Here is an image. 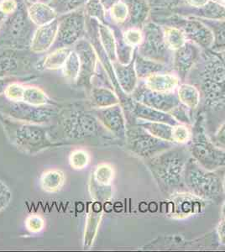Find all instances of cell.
Returning a JSON list of instances; mask_svg holds the SVG:
<instances>
[{"instance_id":"6da1fadb","label":"cell","mask_w":225,"mask_h":252,"mask_svg":"<svg viewBox=\"0 0 225 252\" xmlns=\"http://www.w3.org/2000/svg\"><path fill=\"white\" fill-rule=\"evenodd\" d=\"M55 124L57 134L65 143L70 141H93L109 143L120 141L98 121L92 108L70 105L61 108Z\"/></svg>"},{"instance_id":"7a4b0ae2","label":"cell","mask_w":225,"mask_h":252,"mask_svg":"<svg viewBox=\"0 0 225 252\" xmlns=\"http://www.w3.org/2000/svg\"><path fill=\"white\" fill-rule=\"evenodd\" d=\"M0 125L9 143L26 155H37L43 151L66 145L58 136L55 125L17 121L1 112Z\"/></svg>"},{"instance_id":"3957f363","label":"cell","mask_w":225,"mask_h":252,"mask_svg":"<svg viewBox=\"0 0 225 252\" xmlns=\"http://www.w3.org/2000/svg\"><path fill=\"white\" fill-rule=\"evenodd\" d=\"M190 157L186 145H177L144 160L161 191L171 195L187 191L183 176Z\"/></svg>"},{"instance_id":"277c9868","label":"cell","mask_w":225,"mask_h":252,"mask_svg":"<svg viewBox=\"0 0 225 252\" xmlns=\"http://www.w3.org/2000/svg\"><path fill=\"white\" fill-rule=\"evenodd\" d=\"M191 129V139L186 145L191 158L209 171L225 168V151L218 147L207 135L204 115L197 116Z\"/></svg>"},{"instance_id":"5b68a950","label":"cell","mask_w":225,"mask_h":252,"mask_svg":"<svg viewBox=\"0 0 225 252\" xmlns=\"http://www.w3.org/2000/svg\"><path fill=\"white\" fill-rule=\"evenodd\" d=\"M183 180L187 191L202 200L216 201L225 194L220 170L205 169L191 157L186 164Z\"/></svg>"},{"instance_id":"8992f818","label":"cell","mask_w":225,"mask_h":252,"mask_svg":"<svg viewBox=\"0 0 225 252\" xmlns=\"http://www.w3.org/2000/svg\"><path fill=\"white\" fill-rule=\"evenodd\" d=\"M33 25L27 9L19 7L14 14L8 15L0 25V46L19 47L31 45L33 36Z\"/></svg>"},{"instance_id":"52a82bcc","label":"cell","mask_w":225,"mask_h":252,"mask_svg":"<svg viewBox=\"0 0 225 252\" xmlns=\"http://www.w3.org/2000/svg\"><path fill=\"white\" fill-rule=\"evenodd\" d=\"M125 141L129 152L144 160L177 146L156 137L135 123L127 124Z\"/></svg>"},{"instance_id":"ba28073f","label":"cell","mask_w":225,"mask_h":252,"mask_svg":"<svg viewBox=\"0 0 225 252\" xmlns=\"http://www.w3.org/2000/svg\"><path fill=\"white\" fill-rule=\"evenodd\" d=\"M60 106H34L24 102L0 99V112L3 115L28 123L52 125L57 120Z\"/></svg>"},{"instance_id":"9c48e42d","label":"cell","mask_w":225,"mask_h":252,"mask_svg":"<svg viewBox=\"0 0 225 252\" xmlns=\"http://www.w3.org/2000/svg\"><path fill=\"white\" fill-rule=\"evenodd\" d=\"M204 102L209 109L220 110L225 107V66L212 63L206 66L202 82Z\"/></svg>"},{"instance_id":"30bf717a","label":"cell","mask_w":225,"mask_h":252,"mask_svg":"<svg viewBox=\"0 0 225 252\" xmlns=\"http://www.w3.org/2000/svg\"><path fill=\"white\" fill-rule=\"evenodd\" d=\"M58 32L54 46L70 47L82 38L86 30L84 8L63 15L58 18Z\"/></svg>"},{"instance_id":"8fae6325","label":"cell","mask_w":225,"mask_h":252,"mask_svg":"<svg viewBox=\"0 0 225 252\" xmlns=\"http://www.w3.org/2000/svg\"><path fill=\"white\" fill-rule=\"evenodd\" d=\"M3 96L11 101L29 103L34 106H59V103L52 100L46 92L38 87L28 86L14 81L6 88Z\"/></svg>"},{"instance_id":"7c38bea8","label":"cell","mask_w":225,"mask_h":252,"mask_svg":"<svg viewBox=\"0 0 225 252\" xmlns=\"http://www.w3.org/2000/svg\"><path fill=\"white\" fill-rule=\"evenodd\" d=\"M132 94V99L135 102L166 113H170L181 103L178 96L173 93L157 92L146 86L134 89Z\"/></svg>"},{"instance_id":"4fadbf2b","label":"cell","mask_w":225,"mask_h":252,"mask_svg":"<svg viewBox=\"0 0 225 252\" xmlns=\"http://www.w3.org/2000/svg\"><path fill=\"white\" fill-rule=\"evenodd\" d=\"M98 121L106 129L120 141H125L127 129L126 115L120 103L113 106L92 109Z\"/></svg>"},{"instance_id":"5bb4252c","label":"cell","mask_w":225,"mask_h":252,"mask_svg":"<svg viewBox=\"0 0 225 252\" xmlns=\"http://www.w3.org/2000/svg\"><path fill=\"white\" fill-rule=\"evenodd\" d=\"M167 214L172 218L184 219L201 212L202 200L188 191L177 192L171 194Z\"/></svg>"},{"instance_id":"9a60e30c","label":"cell","mask_w":225,"mask_h":252,"mask_svg":"<svg viewBox=\"0 0 225 252\" xmlns=\"http://www.w3.org/2000/svg\"><path fill=\"white\" fill-rule=\"evenodd\" d=\"M75 51L79 56L81 70L77 78V84L88 86L91 84L92 78L95 74L97 57L91 44L87 40L80 39L75 43Z\"/></svg>"},{"instance_id":"2e32d148","label":"cell","mask_w":225,"mask_h":252,"mask_svg":"<svg viewBox=\"0 0 225 252\" xmlns=\"http://www.w3.org/2000/svg\"><path fill=\"white\" fill-rule=\"evenodd\" d=\"M58 18L45 26H38L32 36L30 48L34 53H43L54 46L58 32Z\"/></svg>"},{"instance_id":"e0dca14e","label":"cell","mask_w":225,"mask_h":252,"mask_svg":"<svg viewBox=\"0 0 225 252\" xmlns=\"http://www.w3.org/2000/svg\"><path fill=\"white\" fill-rule=\"evenodd\" d=\"M127 110H130L133 114V117L140 121L161 122L169 124L171 126H177L179 124L169 113L146 106L142 103L135 102L133 99L130 103V106Z\"/></svg>"},{"instance_id":"ac0fdd59","label":"cell","mask_w":225,"mask_h":252,"mask_svg":"<svg viewBox=\"0 0 225 252\" xmlns=\"http://www.w3.org/2000/svg\"><path fill=\"white\" fill-rule=\"evenodd\" d=\"M29 18L34 26H41L51 23L58 18L57 12L47 3L38 1L36 3H30L27 7Z\"/></svg>"},{"instance_id":"d6986e66","label":"cell","mask_w":225,"mask_h":252,"mask_svg":"<svg viewBox=\"0 0 225 252\" xmlns=\"http://www.w3.org/2000/svg\"><path fill=\"white\" fill-rule=\"evenodd\" d=\"M92 109H102L120 103V97L108 88H93L90 94Z\"/></svg>"},{"instance_id":"ffe728a7","label":"cell","mask_w":225,"mask_h":252,"mask_svg":"<svg viewBox=\"0 0 225 252\" xmlns=\"http://www.w3.org/2000/svg\"><path fill=\"white\" fill-rule=\"evenodd\" d=\"M65 182L66 176L62 170H47L43 172L40 177V188L46 192H57L63 189Z\"/></svg>"},{"instance_id":"44dd1931","label":"cell","mask_w":225,"mask_h":252,"mask_svg":"<svg viewBox=\"0 0 225 252\" xmlns=\"http://www.w3.org/2000/svg\"><path fill=\"white\" fill-rule=\"evenodd\" d=\"M134 123L142 126L144 129H146L150 134L154 135L156 137L174 143V126H171L169 124L161 123V122H148V121H140L138 119H134Z\"/></svg>"},{"instance_id":"7402d4cb","label":"cell","mask_w":225,"mask_h":252,"mask_svg":"<svg viewBox=\"0 0 225 252\" xmlns=\"http://www.w3.org/2000/svg\"><path fill=\"white\" fill-rule=\"evenodd\" d=\"M114 66L121 89L127 94H131L136 85V76L134 68L132 66H124L119 63H114Z\"/></svg>"},{"instance_id":"603a6c76","label":"cell","mask_w":225,"mask_h":252,"mask_svg":"<svg viewBox=\"0 0 225 252\" xmlns=\"http://www.w3.org/2000/svg\"><path fill=\"white\" fill-rule=\"evenodd\" d=\"M178 79L170 75L152 74L146 81V86L157 92H171L176 89Z\"/></svg>"},{"instance_id":"cb8c5ba5","label":"cell","mask_w":225,"mask_h":252,"mask_svg":"<svg viewBox=\"0 0 225 252\" xmlns=\"http://www.w3.org/2000/svg\"><path fill=\"white\" fill-rule=\"evenodd\" d=\"M72 49L71 47H58L54 52L47 55L42 63L45 70H57L63 68L69 54Z\"/></svg>"},{"instance_id":"d4e9b609","label":"cell","mask_w":225,"mask_h":252,"mask_svg":"<svg viewBox=\"0 0 225 252\" xmlns=\"http://www.w3.org/2000/svg\"><path fill=\"white\" fill-rule=\"evenodd\" d=\"M178 98L180 103H183L191 110L197 109L201 101V95L195 87L183 84L178 89Z\"/></svg>"},{"instance_id":"484cf974","label":"cell","mask_w":225,"mask_h":252,"mask_svg":"<svg viewBox=\"0 0 225 252\" xmlns=\"http://www.w3.org/2000/svg\"><path fill=\"white\" fill-rule=\"evenodd\" d=\"M114 179V169L108 164H100L93 174L91 184L93 189H103L111 184Z\"/></svg>"},{"instance_id":"4316f807","label":"cell","mask_w":225,"mask_h":252,"mask_svg":"<svg viewBox=\"0 0 225 252\" xmlns=\"http://www.w3.org/2000/svg\"><path fill=\"white\" fill-rule=\"evenodd\" d=\"M89 1V0H52L49 4L57 12V15H63L84 8Z\"/></svg>"},{"instance_id":"83f0119b","label":"cell","mask_w":225,"mask_h":252,"mask_svg":"<svg viewBox=\"0 0 225 252\" xmlns=\"http://www.w3.org/2000/svg\"><path fill=\"white\" fill-rule=\"evenodd\" d=\"M64 77L70 81L77 82L81 70L79 56L75 50H72L66 59L63 68Z\"/></svg>"},{"instance_id":"f1b7e54d","label":"cell","mask_w":225,"mask_h":252,"mask_svg":"<svg viewBox=\"0 0 225 252\" xmlns=\"http://www.w3.org/2000/svg\"><path fill=\"white\" fill-rule=\"evenodd\" d=\"M90 161L89 152L83 149H77L71 152L69 162L73 169H84Z\"/></svg>"},{"instance_id":"f546056e","label":"cell","mask_w":225,"mask_h":252,"mask_svg":"<svg viewBox=\"0 0 225 252\" xmlns=\"http://www.w3.org/2000/svg\"><path fill=\"white\" fill-rule=\"evenodd\" d=\"M192 136V129L188 126L178 124L174 126L173 142L176 145H187Z\"/></svg>"},{"instance_id":"4dcf8cb0","label":"cell","mask_w":225,"mask_h":252,"mask_svg":"<svg viewBox=\"0 0 225 252\" xmlns=\"http://www.w3.org/2000/svg\"><path fill=\"white\" fill-rule=\"evenodd\" d=\"M98 27H99L98 30H99L100 38L102 40L101 41L105 48L106 52L108 53V57L113 60L115 54H114V39L112 37L111 33L109 32V30L103 25H99Z\"/></svg>"},{"instance_id":"1f68e13d","label":"cell","mask_w":225,"mask_h":252,"mask_svg":"<svg viewBox=\"0 0 225 252\" xmlns=\"http://www.w3.org/2000/svg\"><path fill=\"white\" fill-rule=\"evenodd\" d=\"M190 110L183 103H180L175 109H172L169 114L176 120L179 124H183L186 126H192L193 121H192L191 115H190Z\"/></svg>"},{"instance_id":"d6a6232c","label":"cell","mask_w":225,"mask_h":252,"mask_svg":"<svg viewBox=\"0 0 225 252\" xmlns=\"http://www.w3.org/2000/svg\"><path fill=\"white\" fill-rule=\"evenodd\" d=\"M18 69L17 60L8 56H0V78L13 76L11 73Z\"/></svg>"},{"instance_id":"836d02e7","label":"cell","mask_w":225,"mask_h":252,"mask_svg":"<svg viewBox=\"0 0 225 252\" xmlns=\"http://www.w3.org/2000/svg\"><path fill=\"white\" fill-rule=\"evenodd\" d=\"M86 14L91 16L92 18H96L100 21L104 20V8L100 3L99 0H89L88 3L84 7Z\"/></svg>"},{"instance_id":"e575fe53","label":"cell","mask_w":225,"mask_h":252,"mask_svg":"<svg viewBox=\"0 0 225 252\" xmlns=\"http://www.w3.org/2000/svg\"><path fill=\"white\" fill-rule=\"evenodd\" d=\"M45 226V221L40 216L32 215L26 219V227L32 233H38Z\"/></svg>"},{"instance_id":"d590c367","label":"cell","mask_w":225,"mask_h":252,"mask_svg":"<svg viewBox=\"0 0 225 252\" xmlns=\"http://www.w3.org/2000/svg\"><path fill=\"white\" fill-rule=\"evenodd\" d=\"M12 199V192L9 187L0 180V211L9 205Z\"/></svg>"},{"instance_id":"8d00e7d4","label":"cell","mask_w":225,"mask_h":252,"mask_svg":"<svg viewBox=\"0 0 225 252\" xmlns=\"http://www.w3.org/2000/svg\"><path fill=\"white\" fill-rule=\"evenodd\" d=\"M19 8L17 0H0V9L8 15L14 14Z\"/></svg>"},{"instance_id":"74e56055","label":"cell","mask_w":225,"mask_h":252,"mask_svg":"<svg viewBox=\"0 0 225 252\" xmlns=\"http://www.w3.org/2000/svg\"><path fill=\"white\" fill-rule=\"evenodd\" d=\"M212 141L220 149L225 151V121L218 129Z\"/></svg>"},{"instance_id":"f35d334b","label":"cell","mask_w":225,"mask_h":252,"mask_svg":"<svg viewBox=\"0 0 225 252\" xmlns=\"http://www.w3.org/2000/svg\"><path fill=\"white\" fill-rule=\"evenodd\" d=\"M112 16L117 21H124L126 16V7L123 3H117L111 8Z\"/></svg>"},{"instance_id":"ab89813d","label":"cell","mask_w":225,"mask_h":252,"mask_svg":"<svg viewBox=\"0 0 225 252\" xmlns=\"http://www.w3.org/2000/svg\"><path fill=\"white\" fill-rule=\"evenodd\" d=\"M14 81H19V78L15 77V76H9V77L0 78V96L3 95L6 88Z\"/></svg>"},{"instance_id":"60d3db41","label":"cell","mask_w":225,"mask_h":252,"mask_svg":"<svg viewBox=\"0 0 225 252\" xmlns=\"http://www.w3.org/2000/svg\"><path fill=\"white\" fill-rule=\"evenodd\" d=\"M217 233H218L220 245L225 246V219H223L219 223L217 228Z\"/></svg>"},{"instance_id":"b9f144b4","label":"cell","mask_w":225,"mask_h":252,"mask_svg":"<svg viewBox=\"0 0 225 252\" xmlns=\"http://www.w3.org/2000/svg\"><path fill=\"white\" fill-rule=\"evenodd\" d=\"M119 0H99L100 3L102 4L105 10L111 9L112 7L118 3Z\"/></svg>"},{"instance_id":"7bdbcfd3","label":"cell","mask_w":225,"mask_h":252,"mask_svg":"<svg viewBox=\"0 0 225 252\" xmlns=\"http://www.w3.org/2000/svg\"><path fill=\"white\" fill-rule=\"evenodd\" d=\"M6 18H7V15L0 9V25L3 23V21L6 20Z\"/></svg>"},{"instance_id":"ee69618b","label":"cell","mask_w":225,"mask_h":252,"mask_svg":"<svg viewBox=\"0 0 225 252\" xmlns=\"http://www.w3.org/2000/svg\"><path fill=\"white\" fill-rule=\"evenodd\" d=\"M221 214H222L223 219H225V199L224 200V203H223Z\"/></svg>"},{"instance_id":"f6af8a7d","label":"cell","mask_w":225,"mask_h":252,"mask_svg":"<svg viewBox=\"0 0 225 252\" xmlns=\"http://www.w3.org/2000/svg\"><path fill=\"white\" fill-rule=\"evenodd\" d=\"M223 187H224V193L225 195V172H223Z\"/></svg>"},{"instance_id":"bcb514c9","label":"cell","mask_w":225,"mask_h":252,"mask_svg":"<svg viewBox=\"0 0 225 252\" xmlns=\"http://www.w3.org/2000/svg\"><path fill=\"white\" fill-rule=\"evenodd\" d=\"M40 2H42V3H47V4H49V3H51V1L52 0H39Z\"/></svg>"},{"instance_id":"7dc6e473","label":"cell","mask_w":225,"mask_h":252,"mask_svg":"<svg viewBox=\"0 0 225 252\" xmlns=\"http://www.w3.org/2000/svg\"><path fill=\"white\" fill-rule=\"evenodd\" d=\"M38 1H39V0H27V2H28L29 3H36Z\"/></svg>"}]
</instances>
